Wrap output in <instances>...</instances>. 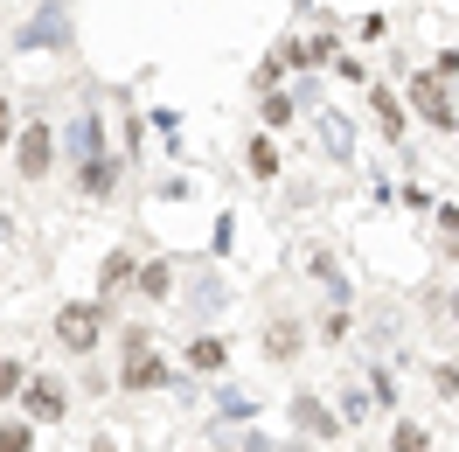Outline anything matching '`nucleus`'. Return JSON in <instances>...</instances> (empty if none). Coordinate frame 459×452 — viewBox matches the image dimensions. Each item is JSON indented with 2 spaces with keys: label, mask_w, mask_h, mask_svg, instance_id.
<instances>
[{
  "label": "nucleus",
  "mask_w": 459,
  "mask_h": 452,
  "mask_svg": "<svg viewBox=\"0 0 459 452\" xmlns=\"http://www.w3.org/2000/svg\"><path fill=\"white\" fill-rule=\"evenodd\" d=\"M431 70H438V77H446V84H459V49H446V56L431 63Z\"/></svg>",
  "instance_id": "obj_26"
},
{
  "label": "nucleus",
  "mask_w": 459,
  "mask_h": 452,
  "mask_svg": "<svg viewBox=\"0 0 459 452\" xmlns=\"http://www.w3.org/2000/svg\"><path fill=\"white\" fill-rule=\"evenodd\" d=\"M438 223H446V237H459V202H446V209H438Z\"/></svg>",
  "instance_id": "obj_28"
},
{
  "label": "nucleus",
  "mask_w": 459,
  "mask_h": 452,
  "mask_svg": "<svg viewBox=\"0 0 459 452\" xmlns=\"http://www.w3.org/2000/svg\"><path fill=\"white\" fill-rule=\"evenodd\" d=\"M133 279H140V265H133L126 251H112V257H105V272H98V307H105V300H118Z\"/></svg>",
  "instance_id": "obj_9"
},
{
  "label": "nucleus",
  "mask_w": 459,
  "mask_h": 452,
  "mask_svg": "<svg viewBox=\"0 0 459 452\" xmlns=\"http://www.w3.org/2000/svg\"><path fill=\"white\" fill-rule=\"evenodd\" d=\"M14 49H70V7L63 0H35V22L14 29Z\"/></svg>",
  "instance_id": "obj_1"
},
{
  "label": "nucleus",
  "mask_w": 459,
  "mask_h": 452,
  "mask_svg": "<svg viewBox=\"0 0 459 452\" xmlns=\"http://www.w3.org/2000/svg\"><path fill=\"white\" fill-rule=\"evenodd\" d=\"M327 70H334L342 84H369V63H362V56H334V63H327Z\"/></svg>",
  "instance_id": "obj_22"
},
{
  "label": "nucleus",
  "mask_w": 459,
  "mask_h": 452,
  "mask_svg": "<svg viewBox=\"0 0 459 452\" xmlns=\"http://www.w3.org/2000/svg\"><path fill=\"white\" fill-rule=\"evenodd\" d=\"M22 404H29V418H42V424L70 411V396H63L56 376H29V383H22Z\"/></svg>",
  "instance_id": "obj_6"
},
{
  "label": "nucleus",
  "mask_w": 459,
  "mask_h": 452,
  "mask_svg": "<svg viewBox=\"0 0 459 452\" xmlns=\"http://www.w3.org/2000/svg\"><path fill=\"white\" fill-rule=\"evenodd\" d=\"M146 292V300H174V265L168 257H153V265H140V279H133Z\"/></svg>",
  "instance_id": "obj_12"
},
{
  "label": "nucleus",
  "mask_w": 459,
  "mask_h": 452,
  "mask_svg": "<svg viewBox=\"0 0 459 452\" xmlns=\"http://www.w3.org/2000/svg\"><path fill=\"white\" fill-rule=\"evenodd\" d=\"M411 112L425 118V126H438V133H453L459 112H453V84L438 77V70H418L411 77Z\"/></svg>",
  "instance_id": "obj_2"
},
{
  "label": "nucleus",
  "mask_w": 459,
  "mask_h": 452,
  "mask_svg": "<svg viewBox=\"0 0 459 452\" xmlns=\"http://www.w3.org/2000/svg\"><path fill=\"white\" fill-rule=\"evenodd\" d=\"M49 161H56V133H49L42 118H29V126L14 133V174H22V181H42Z\"/></svg>",
  "instance_id": "obj_3"
},
{
  "label": "nucleus",
  "mask_w": 459,
  "mask_h": 452,
  "mask_svg": "<svg viewBox=\"0 0 459 452\" xmlns=\"http://www.w3.org/2000/svg\"><path fill=\"white\" fill-rule=\"evenodd\" d=\"M22 383H29V369L7 355V362H0V404H7V396H22Z\"/></svg>",
  "instance_id": "obj_21"
},
{
  "label": "nucleus",
  "mask_w": 459,
  "mask_h": 452,
  "mask_svg": "<svg viewBox=\"0 0 459 452\" xmlns=\"http://www.w3.org/2000/svg\"><path fill=\"white\" fill-rule=\"evenodd\" d=\"M29 7H35V0H29Z\"/></svg>",
  "instance_id": "obj_30"
},
{
  "label": "nucleus",
  "mask_w": 459,
  "mask_h": 452,
  "mask_svg": "<svg viewBox=\"0 0 459 452\" xmlns=\"http://www.w3.org/2000/svg\"><path fill=\"white\" fill-rule=\"evenodd\" d=\"M105 153V112H70V126H63V161L70 168H84V161H98Z\"/></svg>",
  "instance_id": "obj_4"
},
{
  "label": "nucleus",
  "mask_w": 459,
  "mask_h": 452,
  "mask_svg": "<svg viewBox=\"0 0 459 452\" xmlns=\"http://www.w3.org/2000/svg\"><path fill=\"white\" fill-rule=\"evenodd\" d=\"M307 265H314V279L327 285V292H342V300H348V279H342V265H334V257H327V251H314V257H307Z\"/></svg>",
  "instance_id": "obj_19"
},
{
  "label": "nucleus",
  "mask_w": 459,
  "mask_h": 452,
  "mask_svg": "<svg viewBox=\"0 0 459 452\" xmlns=\"http://www.w3.org/2000/svg\"><path fill=\"white\" fill-rule=\"evenodd\" d=\"M0 452H35L29 418H0Z\"/></svg>",
  "instance_id": "obj_18"
},
{
  "label": "nucleus",
  "mask_w": 459,
  "mask_h": 452,
  "mask_svg": "<svg viewBox=\"0 0 459 452\" xmlns=\"http://www.w3.org/2000/svg\"><path fill=\"white\" fill-rule=\"evenodd\" d=\"M292 424H299V431H314V439H334V431H342L334 411H320V396H292Z\"/></svg>",
  "instance_id": "obj_8"
},
{
  "label": "nucleus",
  "mask_w": 459,
  "mask_h": 452,
  "mask_svg": "<svg viewBox=\"0 0 459 452\" xmlns=\"http://www.w3.org/2000/svg\"><path fill=\"white\" fill-rule=\"evenodd\" d=\"M299 348H307V335H299L292 320H279V327H272V341H264V355H272V362H292Z\"/></svg>",
  "instance_id": "obj_14"
},
{
  "label": "nucleus",
  "mask_w": 459,
  "mask_h": 452,
  "mask_svg": "<svg viewBox=\"0 0 459 452\" xmlns=\"http://www.w3.org/2000/svg\"><path fill=\"white\" fill-rule=\"evenodd\" d=\"M77 188H84V196H112V188H118V161H112V153L84 161V168H77Z\"/></svg>",
  "instance_id": "obj_10"
},
{
  "label": "nucleus",
  "mask_w": 459,
  "mask_h": 452,
  "mask_svg": "<svg viewBox=\"0 0 459 452\" xmlns=\"http://www.w3.org/2000/svg\"><path fill=\"white\" fill-rule=\"evenodd\" d=\"M292 112H299V105H292V91H264L258 118H264V126H272V133H279V126H292Z\"/></svg>",
  "instance_id": "obj_16"
},
{
  "label": "nucleus",
  "mask_w": 459,
  "mask_h": 452,
  "mask_svg": "<svg viewBox=\"0 0 459 452\" xmlns=\"http://www.w3.org/2000/svg\"><path fill=\"white\" fill-rule=\"evenodd\" d=\"M244 161H251V174H258V181H272V174H279V146H272V133H258Z\"/></svg>",
  "instance_id": "obj_17"
},
{
  "label": "nucleus",
  "mask_w": 459,
  "mask_h": 452,
  "mask_svg": "<svg viewBox=\"0 0 459 452\" xmlns=\"http://www.w3.org/2000/svg\"><path fill=\"white\" fill-rule=\"evenodd\" d=\"M7 140H14V105L0 98V153H7Z\"/></svg>",
  "instance_id": "obj_27"
},
{
  "label": "nucleus",
  "mask_w": 459,
  "mask_h": 452,
  "mask_svg": "<svg viewBox=\"0 0 459 452\" xmlns=\"http://www.w3.org/2000/svg\"><path fill=\"white\" fill-rule=\"evenodd\" d=\"M453 327H459V292H453Z\"/></svg>",
  "instance_id": "obj_29"
},
{
  "label": "nucleus",
  "mask_w": 459,
  "mask_h": 452,
  "mask_svg": "<svg viewBox=\"0 0 459 452\" xmlns=\"http://www.w3.org/2000/svg\"><path fill=\"white\" fill-rule=\"evenodd\" d=\"M168 383H174V369H168V362H153V348H146V355H126L118 390H168Z\"/></svg>",
  "instance_id": "obj_7"
},
{
  "label": "nucleus",
  "mask_w": 459,
  "mask_h": 452,
  "mask_svg": "<svg viewBox=\"0 0 459 452\" xmlns=\"http://www.w3.org/2000/svg\"><path fill=\"white\" fill-rule=\"evenodd\" d=\"M369 112H376V126H383L390 140H403V105H397L390 84H369Z\"/></svg>",
  "instance_id": "obj_11"
},
{
  "label": "nucleus",
  "mask_w": 459,
  "mask_h": 452,
  "mask_svg": "<svg viewBox=\"0 0 459 452\" xmlns=\"http://www.w3.org/2000/svg\"><path fill=\"white\" fill-rule=\"evenodd\" d=\"M431 383H438V396H459V369L438 362V369H431Z\"/></svg>",
  "instance_id": "obj_24"
},
{
  "label": "nucleus",
  "mask_w": 459,
  "mask_h": 452,
  "mask_svg": "<svg viewBox=\"0 0 459 452\" xmlns=\"http://www.w3.org/2000/svg\"><path fill=\"white\" fill-rule=\"evenodd\" d=\"M98 335H105V307H63L56 313V341L70 348V355H91Z\"/></svg>",
  "instance_id": "obj_5"
},
{
  "label": "nucleus",
  "mask_w": 459,
  "mask_h": 452,
  "mask_svg": "<svg viewBox=\"0 0 459 452\" xmlns=\"http://www.w3.org/2000/svg\"><path fill=\"white\" fill-rule=\"evenodd\" d=\"M390 452H431V439L418 424H397V431H390Z\"/></svg>",
  "instance_id": "obj_20"
},
{
  "label": "nucleus",
  "mask_w": 459,
  "mask_h": 452,
  "mask_svg": "<svg viewBox=\"0 0 459 452\" xmlns=\"http://www.w3.org/2000/svg\"><path fill=\"white\" fill-rule=\"evenodd\" d=\"M223 362H230L223 335H202V341H188V369H195V376H209V369H223Z\"/></svg>",
  "instance_id": "obj_13"
},
{
  "label": "nucleus",
  "mask_w": 459,
  "mask_h": 452,
  "mask_svg": "<svg viewBox=\"0 0 459 452\" xmlns=\"http://www.w3.org/2000/svg\"><path fill=\"white\" fill-rule=\"evenodd\" d=\"M369 418V396H342V424H362Z\"/></svg>",
  "instance_id": "obj_25"
},
{
  "label": "nucleus",
  "mask_w": 459,
  "mask_h": 452,
  "mask_svg": "<svg viewBox=\"0 0 459 452\" xmlns=\"http://www.w3.org/2000/svg\"><path fill=\"white\" fill-rule=\"evenodd\" d=\"M118 348H126V355H146V348H153V327H118Z\"/></svg>",
  "instance_id": "obj_23"
},
{
  "label": "nucleus",
  "mask_w": 459,
  "mask_h": 452,
  "mask_svg": "<svg viewBox=\"0 0 459 452\" xmlns=\"http://www.w3.org/2000/svg\"><path fill=\"white\" fill-rule=\"evenodd\" d=\"M320 146H327V153H334V161H348V153H355V133H348V118H320Z\"/></svg>",
  "instance_id": "obj_15"
}]
</instances>
